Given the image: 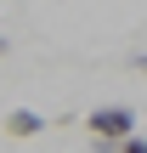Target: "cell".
<instances>
[{
	"instance_id": "obj_1",
	"label": "cell",
	"mask_w": 147,
	"mask_h": 153,
	"mask_svg": "<svg viewBox=\"0 0 147 153\" xmlns=\"http://www.w3.org/2000/svg\"><path fill=\"white\" fill-rule=\"evenodd\" d=\"M85 125H91V136H96V142H119V136H130V131H136V114H130V108H96Z\"/></svg>"
},
{
	"instance_id": "obj_2",
	"label": "cell",
	"mask_w": 147,
	"mask_h": 153,
	"mask_svg": "<svg viewBox=\"0 0 147 153\" xmlns=\"http://www.w3.org/2000/svg\"><path fill=\"white\" fill-rule=\"evenodd\" d=\"M40 125H45V119H40V114H28V108H11V114H6V131H11V136H34Z\"/></svg>"
},
{
	"instance_id": "obj_3",
	"label": "cell",
	"mask_w": 147,
	"mask_h": 153,
	"mask_svg": "<svg viewBox=\"0 0 147 153\" xmlns=\"http://www.w3.org/2000/svg\"><path fill=\"white\" fill-rule=\"evenodd\" d=\"M113 153H147V142L130 131V136H119V142H113Z\"/></svg>"
},
{
	"instance_id": "obj_4",
	"label": "cell",
	"mask_w": 147,
	"mask_h": 153,
	"mask_svg": "<svg viewBox=\"0 0 147 153\" xmlns=\"http://www.w3.org/2000/svg\"><path fill=\"white\" fill-rule=\"evenodd\" d=\"M0 51H6V40H0Z\"/></svg>"
}]
</instances>
